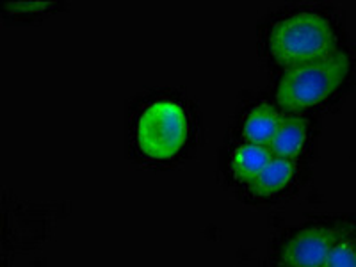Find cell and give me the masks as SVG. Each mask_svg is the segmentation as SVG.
Segmentation results:
<instances>
[{"label": "cell", "mask_w": 356, "mask_h": 267, "mask_svg": "<svg viewBox=\"0 0 356 267\" xmlns=\"http://www.w3.org/2000/svg\"><path fill=\"white\" fill-rule=\"evenodd\" d=\"M269 50L278 65L298 68L335 52L337 36L328 18L319 13H294L273 25Z\"/></svg>", "instance_id": "obj_1"}, {"label": "cell", "mask_w": 356, "mask_h": 267, "mask_svg": "<svg viewBox=\"0 0 356 267\" xmlns=\"http://www.w3.org/2000/svg\"><path fill=\"white\" fill-rule=\"evenodd\" d=\"M349 68L348 54L337 49L319 61L287 70L280 79L276 100L280 107L292 113L319 106L342 86Z\"/></svg>", "instance_id": "obj_2"}, {"label": "cell", "mask_w": 356, "mask_h": 267, "mask_svg": "<svg viewBox=\"0 0 356 267\" xmlns=\"http://www.w3.org/2000/svg\"><path fill=\"white\" fill-rule=\"evenodd\" d=\"M189 120L177 102L157 100L146 107L136 127V141L146 157L168 161L186 145Z\"/></svg>", "instance_id": "obj_3"}, {"label": "cell", "mask_w": 356, "mask_h": 267, "mask_svg": "<svg viewBox=\"0 0 356 267\" xmlns=\"http://www.w3.org/2000/svg\"><path fill=\"white\" fill-rule=\"evenodd\" d=\"M340 237L342 234L332 227L305 228L285 244L282 264L287 267H323Z\"/></svg>", "instance_id": "obj_4"}, {"label": "cell", "mask_w": 356, "mask_h": 267, "mask_svg": "<svg viewBox=\"0 0 356 267\" xmlns=\"http://www.w3.org/2000/svg\"><path fill=\"white\" fill-rule=\"evenodd\" d=\"M308 138V122L301 116H284L269 150L275 157L294 161L300 157Z\"/></svg>", "instance_id": "obj_5"}, {"label": "cell", "mask_w": 356, "mask_h": 267, "mask_svg": "<svg viewBox=\"0 0 356 267\" xmlns=\"http://www.w3.org/2000/svg\"><path fill=\"white\" fill-rule=\"evenodd\" d=\"M296 175V162L289 159L275 157L267 162L266 168L260 171L259 177L250 184L251 195L259 198H269V196L278 195L280 191H284Z\"/></svg>", "instance_id": "obj_6"}, {"label": "cell", "mask_w": 356, "mask_h": 267, "mask_svg": "<svg viewBox=\"0 0 356 267\" xmlns=\"http://www.w3.org/2000/svg\"><path fill=\"white\" fill-rule=\"evenodd\" d=\"M282 114L271 106V104H259L248 113L243 125V134L246 143L267 146L271 145L276 130L282 123Z\"/></svg>", "instance_id": "obj_7"}, {"label": "cell", "mask_w": 356, "mask_h": 267, "mask_svg": "<svg viewBox=\"0 0 356 267\" xmlns=\"http://www.w3.org/2000/svg\"><path fill=\"white\" fill-rule=\"evenodd\" d=\"M271 157L273 154L267 146L253 145V143L237 146L232 154V173L235 180L250 186L266 168L267 162L271 161Z\"/></svg>", "instance_id": "obj_8"}, {"label": "cell", "mask_w": 356, "mask_h": 267, "mask_svg": "<svg viewBox=\"0 0 356 267\" xmlns=\"http://www.w3.org/2000/svg\"><path fill=\"white\" fill-rule=\"evenodd\" d=\"M323 267H356V241L353 237H340Z\"/></svg>", "instance_id": "obj_9"}, {"label": "cell", "mask_w": 356, "mask_h": 267, "mask_svg": "<svg viewBox=\"0 0 356 267\" xmlns=\"http://www.w3.org/2000/svg\"><path fill=\"white\" fill-rule=\"evenodd\" d=\"M50 6H54V2L31 0V2H9V4H6V8L15 9V11H44V9H49Z\"/></svg>", "instance_id": "obj_10"}]
</instances>
